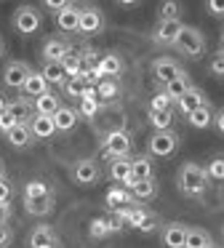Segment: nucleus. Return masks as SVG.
I'll list each match as a JSON object with an SVG mask.
<instances>
[{
  "instance_id": "nucleus-12",
  "label": "nucleus",
  "mask_w": 224,
  "mask_h": 248,
  "mask_svg": "<svg viewBox=\"0 0 224 248\" xmlns=\"http://www.w3.org/2000/svg\"><path fill=\"white\" fill-rule=\"evenodd\" d=\"M181 72H184V70L179 67V62L168 59V56H158V59L152 62V75H155V80H158L160 86L171 83L174 78H179Z\"/></svg>"
},
{
  "instance_id": "nucleus-35",
  "label": "nucleus",
  "mask_w": 224,
  "mask_h": 248,
  "mask_svg": "<svg viewBox=\"0 0 224 248\" xmlns=\"http://www.w3.org/2000/svg\"><path fill=\"white\" fill-rule=\"evenodd\" d=\"M21 195H24L27 200H37V198H48V195H53V192L43 179H32V182L24 184V192Z\"/></svg>"
},
{
  "instance_id": "nucleus-47",
  "label": "nucleus",
  "mask_w": 224,
  "mask_h": 248,
  "mask_svg": "<svg viewBox=\"0 0 224 248\" xmlns=\"http://www.w3.org/2000/svg\"><path fill=\"white\" fill-rule=\"evenodd\" d=\"M11 195H14V187H11L8 179H0V203H8Z\"/></svg>"
},
{
  "instance_id": "nucleus-30",
  "label": "nucleus",
  "mask_w": 224,
  "mask_h": 248,
  "mask_svg": "<svg viewBox=\"0 0 224 248\" xmlns=\"http://www.w3.org/2000/svg\"><path fill=\"white\" fill-rule=\"evenodd\" d=\"M99 70H101V75H104V78H117L123 70H126V64H123V59L117 54H101Z\"/></svg>"
},
{
  "instance_id": "nucleus-52",
  "label": "nucleus",
  "mask_w": 224,
  "mask_h": 248,
  "mask_svg": "<svg viewBox=\"0 0 224 248\" xmlns=\"http://www.w3.org/2000/svg\"><path fill=\"white\" fill-rule=\"evenodd\" d=\"M0 179H5V163H3V157H0Z\"/></svg>"
},
{
  "instance_id": "nucleus-10",
  "label": "nucleus",
  "mask_w": 224,
  "mask_h": 248,
  "mask_svg": "<svg viewBox=\"0 0 224 248\" xmlns=\"http://www.w3.org/2000/svg\"><path fill=\"white\" fill-rule=\"evenodd\" d=\"M107 176L115 184H120V187L131 189L133 184H136L131 176V157H112L110 166H107Z\"/></svg>"
},
{
  "instance_id": "nucleus-37",
  "label": "nucleus",
  "mask_w": 224,
  "mask_h": 248,
  "mask_svg": "<svg viewBox=\"0 0 224 248\" xmlns=\"http://www.w3.org/2000/svg\"><path fill=\"white\" fill-rule=\"evenodd\" d=\"M64 72H67V78H83V59H80V54H69L67 59L62 62Z\"/></svg>"
},
{
  "instance_id": "nucleus-22",
  "label": "nucleus",
  "mask_w": 224,
  "mask_h": 248,
  "mask_svg": "<svg viewBox=\"0 0 224 248\" xmlns=\"http://www.w3.org/2000/svg\"><path fill=\"white\" fill-rule=\"evenodd\" d=\"M8 112L16 118V123H30L35 118V109H32V99L19 96V99H11L8 102Z\"/></svg>"
},
{
  "instance_id": "nucleus-3",
  "label": "nucleus",
  "mask_w": 224,
  "mask_h": 248,
  "mask_svg": "<svg viewBox=\"0 0 224 248\" xmlns=\"http://www.w3.org/2000/svg\"><path fill=\"white\" fill-rule=\"evenodd\" d=\"M174 48L179 51L181 56H187V59H200V56L206 54V35L197 27H187L184 24V30H181V35L176 38Z\"/></svg>"
},
{
  "instance_id": "nucleus-39",
  "label": "nucleus",
  "mask_w": 224,
  "mask_h": 248,
  "mask_svg": "<svg viewBox=\"0 0 224 248\" xmlns=\"http://www.w3.org/2000/svg\"><path fill=\"white\" fill-rule=\"evenodd\" d=\"M206 176L211 179V182H224V155L213 157L211 163L206 166Z\"/></svg>"
},
{
  "instance_id": "nucleus-16",
  "label": "nucleus",
  "mask_w": 224,
  "mask_h": 248,
  "mask_svg": "<svg viewBox=\"0 0 224 248\" xmlns=\"http://www.w3.org/2000/svg\"><path fill=\"white\" fill-rule=\"evenodd\" d=\"M53 123H56V134H69V131L80 123V115L75 107L62 104V107L56 109V115H53Z\"/></svg>"
},
{
  "instance_id": "nucleus-14",
  "label": "nucleus",
  "mask_w": 224,
  "mask_h": 248,
  "mask_svg": "<svg viewBox=\"0 0 224 248\" xmlns=\"http://www.w3.org/2000/svg\"><path fill=\"white\" fill-rule=\"evenodd\" d=\"M27 243H30V248H59L56 232H53L51 224H37L35 230L30 232Z\"/></svg>"
},
{
  "instance_id": "nucleus-50",
  "label": "nucleus",
  "mask_w": 224,
  "mask_h": 248,
  "mask_svg": "<svg viewBox=\"0 0 224 248\" xmlns=\"http://www.w3.org/2000/svg\"><path fill=\"white\" fill-rule=\"evenodd\" d=\"M8 203H0V224H8Z\"/></svg>"
},
{
  "instance_id": "nucleus-36",
  "label": "nucleus",
  "mask_w": 224,
  "mask_h": 248,
  "mask_svg": "<svg viewBox=\"0 0 224 248\" xmlns=\"http://www.w3.org/2000/svg\"><path fill=\"white\" fill-rule=\"evenodd\" d=\"M85 88H88V83H85L83 78H67L62 91H64V96H69V99H83Z\"/></svg>"
},
{
  "instance_id": "nucleus-41",
  "label": "nucleus",
  "mask_w": 224,
  "mask_h": 248,
  "mask_svg": "<svg viewBox=\"0 0 224 248\" xmlns=\"http://www.w3.org/2000/svg\"><path fill=\"white\" fill-rule=\"evenodd\" d=\"M208 72H211V78H219V80H224V56L219 54V51L211 56V64H208Z\"/></svg>"
},
{
  "instance_id": "nucleus-40",
  "label": "nucleus",
  "mask_w": 224,
  "mask_h": 248,
  "mask_svg": "<svg viewBox=\"0 0 224 248\" xmlns=\"http://www.w3.org/2000/svg\"><path fill=\"white\" fill-rule=\"evenodd\" d=\"M149 214H152V211L142 208V205H131V211H128V227H133V230H139V227H142V221L147 219Z\"/></svg>"
},
{
  "instance_id": "nucleus-20",
  "label": "nucleus",
  "mask_w": 224,
  "mask_h": 248,
  "mask_svg": "<svg viewBox=\"0 0 224 248\" xmlns=\"http://www.w3.org/2000/svg\"><path fill=\"white\" fill-rule=\"evenodd\" d=\"M131 176L133 182H144V179H155V163L149 155H136L131 157Z\"/></svg>"
},
{
  "instance_id": "nucleus-23",
  "label": "nucleus",
  "mask_w": 224,
  "mask_h": 248,
  "mask_svg": "<svg viewBox=\"0 0 224 248\" xmlns=\"http://www.w3.org/2000/svg\"><path fill=\"white\" fill-rule=\"evenodd\" d=\"M62 107V99L56 96V91H48L43 96L32 99V109L35 115H56V109Z\"/></svg>"
},
{
  "instance_id": "nucleus-8",
  "label": "nucleus",
  "mask_w": 224,
  "mask_h": 248,
  "mask_svg": "<svg viewBox=\"0 0 224 248\" xmlns=\"http://www.w3.org/2000/svg\"><path fill=\"white\" fill-rule=\"evenodd\" d=\"M181 30H184V22L181 19H171V22H158L152 30V43L155 46H171L174 48L176 38L181 35Z\"/></svg>"
},
{
  "instance_id": "nucleus-43",
  "label": "nucleus",
  "mask_w": 224,
  "mask_h": 248,
  "mask_svg": "<svg viewBox=\"0 0 224 248\" xmlns=\"http://www.w3.org/2000/svg\"><path fill=\"white\" fill-rule=\"evenodd\" d=\"M14 125H19V123H16V118H14V115H11V112H8V109H5V112L0 115V134L5 136V134H8L11 128H14Z\"/></svg>"
},
{
  "instance_id": "nucleus-51",
  "label": "nucleus",
  "mask_w": 224,
  "mask_h": 248,
  "mask_svg": "<svg viewBox=\"0 0 224 248\" xmlns=\"http://www.w3.org/2000/svg\"><path fill=\"white\" fill-rule=\"evenodd\" d=\"M5 109H8V99H5V96H3V93H0V115H3V112H5Z\"/></svg>"
},
{
  "instance_id": "nucleus-9",
  "label": "nucleus",
  "mask_w": 224,
  "mask_h": 248,
  "mask_svg": "<svg viewBox=\"0 0 224 248\" xmlns=\"http://www.w3.org/2000/svg\"><path fill=\"white\" fill-rule=\"evenodd\" d=\"M104 30V14L99 6H80V35H99Z\"/></svg>"
},
{
  "instance_id": "nucleus-48",
  "label": "nucleus",
  "mask_w": 224,
  "mask_h": 248,
  "mask_svg": "<svg viewBox=\"0 0 224 248\" xmlns=\"http://www.w3.org/2000/svg\"><path fill=\"white\" fill-rule=\"evenodd\" d=\"M43 8H48V11H64V8H67V3H64V0H46V3H43Z\"/></svg>"
},
{
  "instance_id": "nucleus-28",
  "label": "nucleus",
  "mask_w": 224,
  "mask_h": 248,
  "mask_svg": "<svg viewBox=\"0 0 224 248\" xmlns=\"http://www.w3.org/2000/svg\"><path fill=\"white\" fill-rule=\"evenodd\" d=\"M40 75L48 80V86H64L67 83V72H64L62 62H43Z\"/></svg>"
},
{
  "instance_id": "nucleus-49",
  "label": "nucleus",
  "mask_w": 224,
  "mask_h": 248,
  "mask_svg": "<svg viewBox=\"0 0 224 248\" xmlns=\"http://www.w3.org/2000/svg\"><path fill=\"white\" fill-rule=\"evenodd\" d=\"M213 128L224 136V107L219 109V112H213Z\"/></svg>"
},
{
  "instance_id": "nucleus-15",
  "label": "nucleus",
  "mask_w": 224,
  "mask_h": 248,
  "mask_svg": "<svg viewBox=\"0 0 224 248\" xmlns=\"http://www.w3.org/2000/svg\"><path fill=\"white\" fill-rule=\"evenodd\" d=\"M56 27L62 32H78L80 30V6L78 3H67V8L56 14Z\"/></svg>"
},
{
  "instance_id": "nucleus-7",
  "label": "nucleus",
  "mask_w": 224,
  "mask_h": 248,
  "mask_svg": "<svg viewBox=\"0 0 224 248\" xmlns=\"http://www.w3.org/2000/svg\"><path fill=\"white\" fill-rule=\"evenodd\" d=\"M32 67L27 64V62H19V59H11L8 64L3 67V86L5 88H16V91H21L24 88V83H27V78L32 75Z\"/></svg>"
},
{
  "instance_id": "nucleus-21",
  "label": "nucleus",
  "mask_w": 224,
  "mask_h": 248,
  "mask_svg": "<svg viewBox=\"0 0 224 248\" xmlns=\"http://www.w3.org/2000/svg\"><path fill=\"white\" fill-rule=\"evenodd\" d=\"M48 91H51V86H48V80L40 75V70H37V72H32V75L27 78L24 88H21V96L37 99V96H43V93H48Z\"/></svg>"
},
{
  "instance_id": "nucleus-29",
  "label": "nucleus",
  "mask_w": 224,
  "mask_h": 248,
  "mask_svg": "<svg viewBox=\"0 0 224 248\" xmlns=\"http://www.w3.org/2000/svg\"><path fill=\"white\" fill-rule=\"evenodd\" d=\"M187 123L192 125V128H211L213 125V109H211V104H203V107H197L195 112H190L187 115Z\"/></svg>"
},
{
  "instance_id": "nucleus-26",
  "label": "nucleus",
  "mask_w": 224,
  "mask_h": 248,
  "mask_svg": "<svg viewBox=\"0 0 224 248\" xmlns=\"http://www.w3.org/2000/svg\"><path fill=\"white\" fill-rule=\"evenodd\" d=\"M131 195L136 203H149V200L158 198V182L155 179H144V182H136L131 187Z\"/></svg>"
},
{
  "instance_id": "nucleus-31",
  "label": "nucleus",
  "mask_w": 224,
  "mask_h": 248,
  "mask_svg": "<svg viewBox=\"0 0 224 248\" xmlns=\"http://www.w3.org/2000/svg\"><path fill=\"white\" fill-rule=\"evenodd\" d=\"M24 211L30 216H48V214H53V195H48V198H37V200H27L24 198Z\"/></svg>"
},
{
  "instance_id": "nucleus-13",
  "label": "nucleus",
  "mask_w": 224,
  "mask_h": 248,
  "mask_svg": "<svg viewBox=\"0 0 224 248\" xmlns=\"http://www.w3.org/2000/svg\"><path fill=\"white\" fill-rule=\"evenodd\" d=\"M69 54H72V46L64 38H46V43L40 48L43 62H64Z\"/></svg>"
},
{
  "instance_id": "nucleus-34",
  "label": "nucleus",
  "mask_w": 224,
  "mask_h": 248,
  "mask_svg": "<svg viewBox=\"0 0 224 248\" xmlns=\"http://www.w3.org/2000/svg\"><path fill=\"white\" fill-rule=\"evenodd\" d=\"M211 240V235H208L203 227H187V240H184V248H206Z\"/></svg>"
},
{
  "instance_id": "nucleus-17",
  "label": "nucleus",
  "mask_w": 224,
  "mask_h": 248,
  "mask_svg": "<svg viewBox=\"0 0 224 248\" xmlns=\"http://www.w3.org/2000/svg\"><path fill=\"white\" fill-rule=\"evenodd\" d=\"M30 131H32V139H51L56 134V123H53V115H35L30 120Z\"/></svg>"
},
{
  "instance_id": "nucleus-24",
  "label": "nucleus",
  "mask_w": 224,
  "mask_h": 248,
  "mask_svg": "<svg viewBox=\"0 0 224 248\" xmlns=\"http://www.w3.org/2000/svg\"><path fill=\"white\" fill-rule=\"evenodd\" d=\"M5 141L16 150H24V147L32 144V131H30V123H19L5 134Z\"/></svg>"
},
{
  "instance_id": "nucleus-2",
  "label": "nucleus",
  "mask_w": 224,
  "mask_h": 248,
  "mask_svg": "<svg viewBox=\"0 0 224 248\" xmlns=\"http://www.w3.org/2000/svg\"><path fill=\"white\" fill-rule=\"evenodd\" d=\"M11 24H14V30H16L19 35L30 38V35H35L37 30L43 27V14H40V8H37V6L21 3V6H16V8H14Z\"/></svg>"
},
{
  "instance_id": "nucleus-42",
  "label": "nucleus",
  "mask_w": 224,
  "mask_h": 248,
  "mask_svg": "<svg viewBox=\"0 0 224 248\" xmlns=\"http://www.w3.org/2000/svg\"><path fill=\"white\" fill-rule=\"evenodd\" d=\"M171 104H174V102L168 99V93H165V91H158L152 99H149V109H171Z\"/></svg>"
},
{
  "instance_id": "nucleus-4",
  "label": "nucleus",
  "mask_w": 224,
  "mask_h": 248,
  "mask_svg": "<svg viewBox=\"0 0 224 248\" xmlns=\"http://www.w3.org/2000/svg\"><path fill=\"white\" fill-rule=\"evenodd\" d=\"M149 157H171L179 150V134L174 131H152V136L147 139Z\"/></svg>"
},
{
  "instance_id": "nucleus-1",
  "label": "nucleus",
  "mask_w": 224,
  "mask_h": 248,
  "mask_svg": "<svg viewBox=\"0 0 224 248\" xmlns=\"http://www.w3.org/2000/svg\"><path fill=\"white\" fill-rule=\"evenodd\" d=\"M208 182L211 179L206 176V168L200 163H184L176 173V184H179L181 195H187V198H203L208 189Z\"/></svg>"
},
{
  "instance_id": "nucleus-6",
  "label": "nucleus",
  "mask_w": 224,
  "mask_h": 248,
  "mask_svg": "<svg viewBox=\"0 0 224 248\" xmlns=\"http://www.w3.org/2000/svg\"><path fill=\"white\" fill-rule=\"evenodd\" d=\"M69 176H72V182L78 184V187H94V184L101 179V168H99V163H96L94 157H83V160H78L72 166Z\"/></svg>"
},
{
  "instance_id": "nucleus-55",
  "label": "nucleus",
  "mask_w": 224,
  "mask_h": 248,
  "mask_svg": "<svg viewBox=\"0 0 224 248\" xmlns=\"http://www.w3.org/2000/svg\"><path fill=\"white\" fill-rule=\"evenodd\" d=\"M206 248H222V246H216V243H208V246Z\"/></svg>"
},
{
  "instance_id": "nucleus-56",
  "label": "nucleus",
  "mask_w": 224,
  "mask_h": 248,
  "mask_svg": "<svg viewBox=\"0 0 224 248\" xmlns=\"http://www.w3.org/2000/svg\"><path fill=\"white\" fill-rule=\"evenodd\" d=\"M222 40H224V27H222Z\"/></svg>"
},
{
  "instance_id": "nucleus-33",
  "label": "nucleus",
  "mask_w": 224,
  "mask_h": 248,
  "mask_svg": "<svg viewBox=\"0 0 224 248\" xmlns=\"http://www.w3.org/2000/svg\"><path fill=\"white\" fill-rule=\"evenodd\" d=\"M112 232H117V230H115V224H112V219H104V216H96V219H91V224H88V235L94 237V240H101V237L112 235Z\"/></svg>"
},
{
  "instance_id": "nucleus-18",
  "label": "nucleus",
  "mask_w": 224,
  "mask_h": 248,
  "mask_svg": "<svg viewBox=\"0 0 224 248\" xmlns=\"http://www.w3.org/2000/svg\"><path fill=\"white\" fill-rule=\"evenodd\" d=\"M104 203H107V208L110 211H117V208H126V205H136V200H133V195H131V189H126V187H112L110 192L104 195Z\"/></svg>"
},
{
  "instance_id": "nucleus-32",
  "label": "nucleus",
  "mask_w": 224,
  "mask_h": 248,
  "mask_svg": "<svg viewBox=\"0 0 224 248\" xmlns=\"http://www.w3.org/2000/svg\"><path fill=\"white\" fill-rule=\"evenodd\" d=\"M147 118L155 131H171V123H174V112L171 109H147Z\"/></svg>"
},
{
  "instance_id": "nucleus-27",
  "label": "nucleus",
  "mask_w": 224,
  "mask_h": 248,
  "mask_svg": "<svg viewBox=\"0 0 224 248\" xmlns=\"http://www.w3.org/2000/svg\"><path fill=\"white\" fill-rule=\"evenodd\" d=\"M190 88H192L190 75H187V72H181L179 78H174L171 83H165V86H163V91L168 93V99H171V102H179V99L184 96L187 91H190Z\"/></svg>"
},
{
  "instance_id": "nucleus-53",
  "label": "nucleus",
  "mask_w": 224,
  "mask_h": 248,
  "mask_svg": "<svg viewBox=\"0 0 224 248\" xmlns=\"http://www.w3.org/2000/svg\"><path fill=\"white\" fill-rule=\"evenodd\" d=\"M3 54H5V43H3V38H0V59H3Z\"/></svg>"
},
{
  "instance_id": "nucleus-54",
  "label": "nucleus",
  "mask_w": 224,
  "mask_h": 248,
  "mask_svg": "<svg viewBox=\"0 0 224 248\" xmlns=\"http://www.w3.org/2000/svg\"><path fill=\"white\" fill-rule=\"evenodd\" d=\"M219 54L224 56V40H222V43H219Z\"/></svg>"
},
{
  "instance_id": "nucleus-45",
  "label": "nucleus",
  "mask_w": 224,
  "mask_h": 248,
  "mask_svg": "<svg viewBox=\"0 0 224 248\" xmlns=\"http://www.w3.org/2000/svg\"><path fill=\"white\" fill-rule=\"evenodd\" d=\"M14 243V230L8 224H0V248H8Z\"/></svg>"
},
{
  "instance_id": "nucleus-44",
  "label": "nucleus",
  "mask_w": 224,
  "mask_h": 248,
  "mask_svg": "<svg viewBox=\"0 0 224 248\" xmlns=\"http://www.w3.org/2000/svg\"><path fill=\"white\" fill-rule=\"evenodd\" d=\"M158 227H160L158 216H155V214H149L147 219L142 221V227H139V232H144V235H149V232H155V230H158Z\"/></svg>"
},
{
  "instance_id": "nucleus-25",
  "label": "nucleus",
  "mask_w": 224,
  "mask_h": 248,
  "mask_svg": "<svg viewBox=\"0 0 224 248\" xmlns=\"http://www.w3.org/2000/svg\"><path fill=\"white\" fill-rule=\"evenodd\" d=\"M96 96L101 104H110L115 99H120V80L117 78H104V80L96 86Z\"/></svg>"
},
{
  "instance_id": "nucleus-11",
  "label": "nucleus",
  "mask_w": 224,
  "mask_h": 248,
  "mask_svg": "<svg viewBox=\"0 0 224 248\" xmlns=\"http://www.w3.org/2000/svg\"><path fill=\"white\" fill-rule=\"evenodd\" d=\"M184 240H187V224L184 221L160 224V243H163V248H184Z\"/></svg>"
},
{
  "instance_id": "nucleus-19",
  "label": "nucleus",
  "mask_w": 224,
  "mask_h": 248,
  "mask_svg": "<svg viewBox=\"0 0 224 248\" xmlns=\"http://www.w3.org/2000/svg\"><path fill=\"white\" fill-rule=\"evenodd\" d=\"M203 104H208L206 93H203L200 88H195V86H192L190 91H187L184 96H181L179 102H176V107H179V112L187 118V115H190V112H195V109H197V107H203Z\"/></svg>"
},
{
  "instance_id": "nucleus-46",
  "label": "nucleus",
  "mask_w": 224,
  "mask_h": 248,
  "mask_svg": "<svg viewBox=\"0 0 224 248\" xmlns=\"http://www.w3.org/2000/svg\"><path fill=\"white\" fill-rule=\"evenodd\" d=\"M206 11L211 14V16H224V0H208Z\"/></svg>"
},
{
  "instance_id": "nucleus-38",
  "label": "nucleus",
  "mask_w": 224,
  "mask_h": 248,
  "mask_svg": "<svg viewBox=\"0 0 224 248\" xmlns=\"http://www.w3.org/2000/svg\"><path fill=\"white\" fill-rule=\"evenodd\" d=\"M179 11H181V6L176 3V0H165V3H160V6H158V22L179 19Z\"/></svg>"
},
{
  "instance_id": "nucleus-5",
  "label": "nucleus",
  "mask_w": 224,
  "mask_h": 248,
  "mask_svg": "<svg viewBox=\"0 0 224 248\" xmlns=\"http://www.w3.org/2000/svg\"><path fill=\"white\" fill-rule=\"evenodd\" d=\"M131 136L126 134V131L115 128L110 131V134L104 136V141H101V152H104V157H131Z\"/></svg>"
}]
</instances>
